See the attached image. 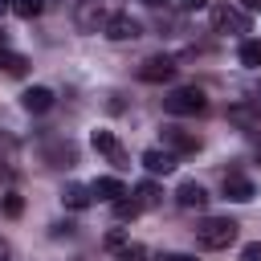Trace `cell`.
<instances>
[{"label":"cell","instance_id":"cell-1","mask_svg":"<svg viewBox=\"0 0 261 261\" xmlns=\"http://www.w3.org/2000/svg\"><path fill=\"white\" fill-rule=\"evenodd\" d=\"M114 12H118L114 0H77V8H73V24H77L82 33H102V29L110 24Z\"/></svg>","mask_w":261,"mask_h":261},{"label":"cell","instance_id":"cell-2","mask_svg":"<svg viewBox=\"0 0 261 261\" xmlns=\"http://www.w3.org/2000/svg\"><path fill=\"white\" fill-rule=\"evenodd\" d=\"M196 241H200L204 249H228V245L237 241V220H228V216H208V220L196 228Z\"/></svg>","mask_w":261,"mask_h":261},{"label":"cell","instance_id":"cell-3","mask_svg":"<svg viewBox=\"0 0 261 261\" xmlns=\"http://www.w3.org/2000/svg\"><path fill=\"white\" fill-rule=\"evenodd\" d=\"M204 106H208V98H204L200 86H179V90H171L163 98V110L167 114H200Z\"/></svg>","mask_w":261,"mask_h":261},{"label":"cell","instance_id":"cell-4","mask_svg":"<svg viewBox=\"0 0 261 261\" xmlns=\"http://www.w3.org/2000/svg\"><path fill=\"white\" fill-rule=\"evenodd\" d=\"M212 29L216 33H249V12L232 8V4H216L212 8Z\"/></svg>","mask_w":261,"mask_h":261},{"label":"cell","instance_id":"cell-5","mask_svg":"<svg viewBox=\"0 0 261 261\" xmlns=\"http://www.w3.org/2000/svg\"><path fill=\"white\" fill-rule=\"evenodd\" d=\"M175 57H167V53H155V57H147L143 65H139V77L143 82H171L175 77Z\"/></svg>","mask_w":261,"mask_h":261},{"label":"cell","instance_id":"cell-6","mask_svg":"<svg viewBox=\"0 0 261 261\" xmlns=\"http://www.w3.org/2000/svg\"><path fill=\"white\" fill-rule=\"evenodd\" d=\"M94 151H102V155H106L118 171H126V167H130V155L122 151V143H118L110 130H94Z\"/></svg>","mask_w":261,"mask_h":261},{"label":"cell","instance_id":"cell-7","mask_svg":"<svg viewBox=\"0 0 261 261\" xmlns=\"http://www.w3.org/2000/svg\"><path fill=\"white\" fill-rule=\"evenodd\" d=\"M163 147L175 155H192V151H200V139L184 126H163Z\"/></svg>","mask_w":261,"mask_h":261},{"label":"cell","instance_id":"cell-8","mask_svg":"<svg viewBox=\"0 0 261 261\" xmlns=\"http://www.w3.org/2000/svg\"><path fill=\"white\" fill-rule=\"evenodd\" d=\"M220 192H224L228 200H237V204H249V200L257 196L253 179H249V175H241V171H228V175H224V184H220Z\"/></svg>","mask_w":261,"mask_h":261},{"label":"cell","instance_id":"cell-9","mask_svg":"<svg viewBox=\"0 0 261 261\" xmlns=\"http://www.w3.org/2000/svg\"><path fill=\"white\" fill-rule=\"evenodd\" d=\"M110 41H135V37H143V29H139V20L135 16H126V12H114L110 16V24L102 29Z\"/></svg>","mask_w":261,"mask_h":261},{"label":"cell","instance_id":"cell-10","mask_svg":"<svg viewBox=\"0 0 261 261\" xmlns=\"http://www.w3.org/2000/svg\"><path fill=\"white\" fill-rule=\"evenodd\" d=\"M139 163H143L151 175H167V171H175V151H167V147H147Z\"/></svg>","mask_w":261,"mask_h":261},{"label":"cell","instance_id":"cell-11","mask_svg":"<svg viewBox=\"0 0 261 261\" xmlns=\"http://www.w3.org/2000/svg\"><path fill=\"white\" fill-rule=\"evenodd\" d=\"M20 106H24L29 114H45V110H53V90H49V86H29V90L20 94Z\"/></svg>","mask_w":261,"mask_h":261},{"label":"cell","instance_id":"cell-12","mask_svg":"<svg viewBox=\"0 0 261 261\" xmlns=\"http://www.w3.org/2000/svg\"><path fill=\"white\" fill-rule=\"evenodd\" d=\"M228 122H232V126H245V130H257V126H261V106H253V102H232V106H228Z\"/></svg>","mask_w":261,"mask_h":261},{"label":"cell","instance_id":"cell-13","mask_svg":"<svg viewBox=\"0 0 261 261\" xmlns=\"http://www.w3.org/2000/svg\"><path fill=\"white\" fill-rule=\"evenodd\" d=\"M175 204L188 208V212H192V208H208V192H204L196 179H184V184L175 188Z\"/></svg>","mask_w":261,"mask_h":261},{"label":"cell","instance_id":"cell-14","mask_svg":"<svg viewBox=\"0 0 261 261\" xmlns=\"http://www.w3.org/2000/svg\"><path fill=\"white\" fill-rule=\"evenodd\" d=\"M45 159H49V167H73L77 163V151H73V143H49L45 147Z\"/></svg>","mask_w":261,"mask_h":261},{"label":"cell","instance_id":"cell-15","mask_svg":"<svg viewBox=\"0 0 261 261\" xmlns=\"http://www.w3.org/2000/svg\"><path fill=\"white\" fill-rule=\"evenodd\" d=\"M90 188H94V200H110V204L126 196V188H122V179H114V175H98V179H94Z\"/></svg>","mask_w":261,"mask_h":261},{"label":"cell","instance_id":"cell-16","mask_svg":"<svg viewBox=\"0 0 261 261\" xmlns=\"http://www.w3.org/2000/svg\"><path fill=\"white\" fill-rule=\"evenodd\" d=\"M61 200H65V208L82 212V208H90V204H94V188H90V184H69Z\"/></svg>","mask_w":261,"mask_h":261},{"label":"cell","instance_id":"cell-17","mask_svg":"<svg viewBox=\"0 0 261 261\" xmlns=\"http://www.w3.org/2000/svg\"><path fill=\"white\" fill-rule=\"evenodd\" d=\"M135 200H139V208H159V204H163V192H159V184L143 179V184L135 188Z\"/></svg>","mask_w":261,"mask_h":261},{"label":"cell","instance_id":"cell-18","mask_svg":"<svg viewBox=\"0 0 261 261\" xmlns=\"http://www.w3.org/2000/svg\"><path fill=\"white\" fill-rule=\"evenodd\" d=\"M0 69L12 73V77H20V73H29V57L24 53H12V49H0Z\"/></svg>","mask_w":261,"mask_h":261},{"label":"cell","instance_id":"cell-19","mask_svg":"<svg viewBox=\"0 0 261 261\" xmlns=\"http://www.w3.org/2000/svg\"><path fill=\"white\" fill-rule=\"evenodd\" d=\"M237 57H241L245 69H261V41H241Z\"/></svg>","mask_w":261,"mask_h":261},{"label":"cell","instance_id":"cell-20","mask_svg":"<svg viewBox=\"0 0 261 261\" xmlns=\"http://www.w3.org/2000/svg\"><path fill=\"white\" fill-rule=\"evenodd\" d=\"M0 212H4L8 220H16V216L24 212V196H20V192H4V196H0Z\"/></svg>","mask_w":261,"mask_h":261},{"label":"cell","instance_id":"cell-21","mask_svg":"<svg viewBox=\"0 0 261 261\" xmlns=\"http://www.w3.org/2000/svg\"><path fill=\"white\" fill-rule=\"evenodd\" d=\"M12 12H16L20 20H33V16L45 12V0H12Z\"/></svg>","mask_w":261,"mask_h":261},{"label":"cell","instance_id":"cell-22","mask_svg":"<svg viewBox=\"0 0 261 261\" xmlns=\"http://www.w3.org/2000/svg\"><path fill=\"white\" fill-rule=\"evenodd\" d=\"M139 212H143V208H139V200H126V196H122V200H114V216H118V220H135Z\"/></svg>","mask_w":261,"mask_h":261},{"label":"cell","instance_id":"cell-23","mask_svg":"<svg viewBox=\"0 0 261 261\" xmlns=\"http://www.w3.org/2000/svg\"><path fill=\"white\" fill-rule=\"evenodd\" d=\"M114 261H147V249H143V245H122V249L114 253Z\"/></svg>","mask_w":261,"mask_h":261},{"label":"cell","instance_id":"cell-24","mask_svg":"<svg viewBox=\"0 0 261 261\" xmlns=\"http://www.w3.org/2000/svg\"><path fill=\"white\" fill-rule=\"evenodd\" d=\"M241 261H261V241H249L241 249Z\"/></svg>","mask_w":261,"mask_h":261},{"label":"cell","instance_id":"cell-25","mask_svg":"<svg viewBox=\"0 0 261 261\" xmlns=\"http://www.w3.org/2000/svg\"><path fill=\"white\" fill-rule=\"evenodd\" d=\"M106 245H110V249H122V245H126V237L114 228V232H106Z\"/></svg>","mask_w":261,"mask_h":261},{"label":"cell","instance_id":"cell-26","mask_svg":"<svg viewBox=\"0 0 261 261\" xmlns=\"http://www.w3.org/2000/svg\"><path fill=\"white\" fill-rule=\"evenodd\" d=\"M204 4H208V0H179V8H184V12H200Z\"/></svg>","mask_w":261,"mask_h":261},{"label":"cell","instance_id":"cell-27","mask_svg":"<svg viewBox=\"0 0 261 261\" xmlns=\"http://www.w3.org/2000/svg\"><path fill=\"white\" fill-rule=\"evenodd\" d=\"M159 261H196V257H192V253H163Z\"/></svg>","mask_w":261,"mask_h":261},{"label":"cell","instance_id":"cell-28","mask_svg":"<svg viewBox=\"0 0 261 261\" xmlns=\"http://www.w3.org/2000/svg\"><path fill=\"white\" fill-rule=\"evenodd\" d=\"M241 4H245L249 12H261V0H241Z\"/></svg>","mask_w":261,"mask_h":261},{"label":"cell","instance_id":"cell-29","mask_svg":"<svg viewBox=\"0 0 261 261\" xmlns=\"http://www.w3.org/2000/svg\"><path fill=\"white\" fill-rule=\"evenodd\" d=\"M12 257V249H8V241H0V261H8Z\"/></svg>","mask_w":261,"mask_h":261},{"label":"cell","instance_id":"cell-30","mask_svg":"<svg viewBox=\"0 0 261 261\" xmlns=\"http://www.w3.org/2000/svg\"><path fill=\"white\" fill-rule=\"evenodd\" d=\"M143 4H147V8H163L167 0H143Z\"/></svg>","mask_w":261,"mask_h":261},{"label":"cell","instance_id":"cell-31","mask_svg":"<svg viewBox=\"0 0 261 261\" xmlns=\"http://www.w3.org/2000/svg\"><path fill=\"white\" fill-rule=\"evenodd\" d=\"M0 49H8V33L4 29H0Z\"/></svg>","mask_w":261,"mask_h":261},{"label":"cell","instance_id":"cell-32","mask_svg":"<svg viewBox=\"0 0 261 261\" xmlns=\"http://www.w3.org/2000/svg\"><path fill=\"white\" fill-rule=\"evenodd\" d=\"M8 8H12V0H0V16H4V12H8Z\"/></svg>","mask_w":261,"mask_h":261},{"label":"cell","instance_id":"cell-33","mask_svg":"<svg viewBox=\"0 0 261 261\" xmlns=\"http://www.w3.org/2000/svg\"><path fill=\"white\" fill-rule=\"evenodd\" d=\"M257 159H261V143H257Z\"/></svg>","mask_w":261,"mask_h":261},{"label":"cell","instance_id":"cell-34","mask_svg":"<svg viewBox=\"0 0 261 261\" xmlns=\"http://www.w3.org/2000/svg\"><path fill=\"white\" fill-rule=\"evenodd\" d=\"M0 171H4V163H0Z\"/></svg>","mask_w":261,"mask_h":261}]
</instances>
